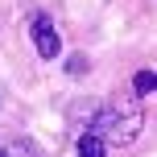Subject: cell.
Listing matches in <instances>:
<instances>
[{
  "label": "cell",
  "instance_id": "obj_1",
  "mask_svg": "<svg viewBox=\"0 0 157 157\" xmlns=\"http://www.w3.org/2000/svg\"><path fill=\"white\" fill-rule=\"evenodd\" d=\"M145 128V112L141 103H128V99H112L103 108H95L91 120V132L99 136L103 145H132Z\"/></svg>",
  "mask_w": 157,
  "mask_h": 157
},
{
  "label": "cell",
  "instance_id": "obj_2",
  "mask_svg": "<svg viewBox=\"0 0 157 157\" xmlns=\"http://www.w3.org/2000/svg\"><path fill=\"white\" fill-rule=\"evenodd\" d=\"M33 46H37L41 58H58V50H62V37H58L50 13H37V17H33Z\"/></svg>",
  "mask_w": 157,
  "mask_h": 157
},
{
  "label": "cell",
  "instance_id": "obj_3",
  "mask_svg": "<svg viewBox=\"0 0 157 157\" xmlns=\"http://www.w3.org/2000/svg\"><path fill=\"white\" fill-rule=\"evenodd\" d=\"M78 157H108V145H103L95 132H83L78 136Z\"/></svg>",
  "mask_w": 157,
  "mask_h": 157
},
{
  "label": "cell",
  "instance_id": "obj_4",
  "mask_svg": "<svg viewBox=\"0 0 157 157\" xmlns=\"http://www.w3.org/2000/svg\"><path fill=\"white\" fill-rule=\"evenodd\" d=\"M0 157H37V149L29 141H8V145H0Z\"/></svg>",
  "mask_w": 157,
  "mask_h": 157
},
{
  "label": "cell",
  "instance_id": "obj_5",
  "mask_svg": "<svg viewBox=\"0 0 157 157\" xmlns=\"http://www.w3.org/2000/svg\"><path fill=\"white\" fill-rule=\"evenodd\" d=\"M132 87H136L141 95H153V91H157V71H136Z\"/></svg>",
  "mask_w": 157,
  "mask_h": 157
}]
</instances>
